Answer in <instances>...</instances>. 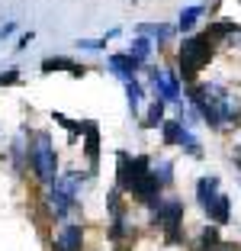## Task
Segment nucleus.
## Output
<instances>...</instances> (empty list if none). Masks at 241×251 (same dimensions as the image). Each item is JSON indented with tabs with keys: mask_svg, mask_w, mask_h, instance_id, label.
Returning a JSON list of instances; mask_svg holds the SVG:
<instances>
[{
	"mask_svg": "<svg viewBox=\"0 0 241 251\" xmlns=\"http://www.w3.org/2000/svg\"><path fill=\"white\" fill-rule=\"evenodd\" d=\"M116 180H119V190L132 193L142 203H154L161 197V184L154 177V164L145 155L132 158L129 151H116Z\"/></svg>",
	"mask_w": 241,
	"mask_h": 251,
	"instance_id": "f257e3e1",
	"label": "nucleus"
},
{
	"mask_svg": "<svg viewBox=\"0 0 241 251\" xmlns=\"http://www.w3.org/2000/svg\"><path fill=\"white\" fill-rule=\"evenodd\" d=\"M148 209H151V219L158 222L161 229H164V235H168V242H180V222H183V200H154V203H148Z\"/></svg>",
	"mask_w": 241,
	"mask_h": 251,
	"instance_id": "0eeeda50",
	"label": "nucleus"
},
{
	"mask_svg": "<svg viewBox=\"0 0 241 251\" xmlns=\"http://www.w3.org/2000/svg\"><path fill=\"white\" fill-rule=\"evenodd\" d=\"M219 242H222L219 226H216V222H212V226H206V229H203V235H199V245H203V248H216Z\"/></svg>",
	"mask_w": 241,
	"mask_h": 251,
	"instance_id": "4be33fe9",
	"label": "nucleus"
},
{
	"mask_svg": "<svg viewBox=\"0 0 241 251\" xmlns=\"http://www.w3.org/2000/svg\"><path fill=\"white\" fill-rule=\"evenodd\" d=\"M174 29L177 26H164V23H142V26H135V32L139 36H148L151 42H158V45H164V42H170V36H174Z\"/></svg>",
	"mask_w": 241,
	"mask_h": 251,
	"instance_id": "ddd939ff",
	"label": "nucleus"
},
{
	"mask_svg": "<svg viewBox=\"0 0 241 251\" xmlns=\"http://www.w3.org/2000/svg\"><path fill=\"white\" fill-rule=\"evenodd\" d=\"M209 251H241V248H238V245H225V242H219L216 248H209Z\"/></svg>",
	"mask_w": 241,
	"mask_h": 251,
	"instance_id": "a878e982",
	"label": "nucleus"
},
{
	"mask_svg": "<svg viewBox=\"0 0 241 251\" xmlns=\"http://www.w3.org/2000/svg\"><path fill=\"white\" fill-rule=\"evenodd\" d=\"M151 49H154V42H151L148 36H135V39L129 42V49H125V52L139 61V65H145V61L151 58Z\"/></svg>",
	"mask_w": 241,
	"mask_h": 251,
	"instance_id": "dca6fc26",
	"label": "nucleus"
},
{
	"mask_svg": "<svg viewBox=\"0 0 241 251\" xmlns=\"http://www.w3.org/2000/svg\"><path fill=\"white\" fill-rule=\"evenodd\" d=\"M151 94L158 100H168V103H180L183 90H180V77L174 71H151V81H148Z\"/></svg>",
	"mask_w": 241,
	"mask_h": 251,
	"instance_id": "6e6552de",
	"label": "nucleus"
},
{
	"mask_svg": "<svg viewBox=\"0 0 241 251\" xmlns=\"http://www.w3.org/2000/svg\"><path fill=\"white\" fill-rule=\"evenodd\" d=\"M106 68L113 71V77H119V81L125 84V81H135V74H139L142 65L132 58L129 52H113L110 58H106Z\"/></svg>",
	"mask_w": 241,
	"mask_h": 251,
	"instance_id": "1a4fd4ad",
	"label": "nucleus"
},
{
	"mask_svg": "<svg viewBox=\"0 0 241 251\" xmlns=\"http://www.w3.org/2000/svg\"><path fill=\"white\" fill-rule=\"evenodd\" d=\"M196 200H199V206H203V213L209 216V222L225 226V222L232 219V200L222 190V180L216 177V174L196 180Z\"/></svg>",
	"mask_w": 241,
	"mask_h": 251,
	"instance_id": "f03ea898",
	"label": "nucleus"
},
{
	"mask_svg": "<svg viewBox=\"0 0 241 251\" xmlns=\"http://www.w3.org/2000/svg\"><path fill=\"white\" fill-rule=\"evenodd\" d=\"M42 71L48 74V71H68V74H74V77H84L87 74V68L84 65H74L71 58H45L42 61Z\"/></svg>",
	"mask_w": 241,
	"mask_h": 251,
	"instance_id": "2eb2a0df",
	"label": "nucleus"
},
{
	"mask_svg": "<svg viewBox=\"0 0 241 251\" xmlns=\"http://www.w3.org/2000/svg\"><path fill=\"white\" fill-rule=\"evenodd\" d=\"M20 81V71H16V68H10V71H0V87H3V84H16Z\"/></svg>",
	"mask_w": 241,
	"mask_h": 251,
	"instance_id": "5701e85b",
	"label": "nucleus"
},
{
	"mask_svg": "<svg viewBox=\"0 0 241 251\" xmlns=\"http://www.w3.org/2000/svg\"><path fill=\"white\" fill-rule=\"evenodd\" d=\"M13 32H16V23H13V20H7L3 26H0V42H7V39L13 36Z\"/></svg>",
	"mask_w": 241,
	"mask_h": 251,
	"instance_id": "b1692460",
	"label": "nucleus"
},
{
	"mask_svg": "<svg viewBox=\"0 0 241 251\" xmlns=\"http://www.w3.org/2000/svg\"><path fill=\"white\" fill-rule=\"evenodd\" d=\"M190 135V126H183L180 119H164V126H161V139H164V145H183V139Z\"/></svg>",
	"mask_w": 241,
	"mask_h": 251,
	"instance_id": "f8f14e48",
	"label": "nucleus"
},
{
	"mask_svg": "<svg viewBox=\"0 0 241 251\" xmlns=\"http://www.w3.org/2000/svg\"><path fill=\"white\" fill-rule=\"evenodd\" d=\"M29 168L36 171V177L42 180L45 187H51L58 180V155H55V145H51L48 132H39L36 142L29 148Z\"/></svg>",
	"mask_w": 241,
	"mask_h": 251,
	"instance_id": "423d86ee",
	"label": "nucleus"
},
{
	"mask_svg": "<svg viewBox=\"0 0 241 251\" xmlns=\"http://www.w3.org/2000/svg\"><path fill=\"white\" fill-rule=\"evenodd\" d=\"M212 42L216 39L206 32V36H187L180 45V71L187 81H193L199 71L212 61Z\"/></svg>",
	"mask_w": 241,
	"mask_h": 251,
	"instance_id": "39448f33",
	"label": "nucleus"
},
{
	"mask_svg": "<svg viewBox=\"0 0 241 251\" xmlns=\"http://www.w3.org/2000/svg\"><path fill=\"white\" fill-rule=\"evenodd\" d=\"M219 90V100H222V116H225V126H238L241 123V97L228 94L222 84H216Z\"/></svg>",
	"mask_w": 241,
	"mask_h": 251,
	"instance_id": "9d476101",
	"label": "nucleus"
},
{
	"mask_svg": "<svg viewBox=\"0 0 241 251\" xmlns=\"http://www.w3.org/2000/svg\"><path fill=\"white\" fill-rule=\"evenodd\" d=\"M203 13H206V7H203V3L183 7V10H180V20H177V29H180V32H190L193 26L199 23V16H203Z\"/></svg>",
	"mask_w": 241,
	"mask_h": 251,
	"instance_id": "a211bd4d",
	"label": "nucleus"
},
{
	"mask_svg": "<svg viewBox=\"0 0 241 251\" xmlns=\"http://www.w3.org/2000/svg\"><path fill=\"white\" fill-rule=\"evenodd\" d=\"M96 126L87 123V142H84V151H87V161H90V171H96V155H100V148H96Z\"/></svg>",
	"mask_w": 241,
	"mask_h": 251,
	"instance_id": "6ab92c4d",
	"label": "nucleus"
},
{
	"mask_svg": "<svg viewBox=\"0 0 241 251\" xmlns=\"http://www.w3.org/2000/svg\"><path fill=\"white\" fill-rule=\"evenodd\" d=\"M116 36H122V29H110L106 36H100V39H77V49H106V42L110 39H116Z\"/></svg>",
	"mask_w": 241,
	"mask_h": 251,
	"instance_id": "412c9836",
	"label": "nucleus"
},
{
	"mask_svg": "<svg viewBox=\"0 0 241 251\" xmlns=\"http://www.w3.org/2000/svg\"><path fill=\"white\" fill-rule=\"evenodd\" d=\"M164 103H168V100H158V97L148 103V116H142V129H158V126H164Z\"/></svg>",
	"mask_w": 241,
	"mask_h": 251,
	"instance_id": "f3484780",
	"label": "nucleus"
},
{
	"mask_svg": "<svg viewBox=\"0 0 241 251\" xmlns=\"http://www.w3.org/2000/svg\"><path fill=\"white\" fill-rule=\"evenodd\" d=\"M32 36H36V32H32V29H29V32H26V36H23V39H20V42H16V52H23V49H26V45H29V42H32Z\"/></svg>",
	"mask_w": 241,
	"mask_h": 251,
	"instance_id": "393cba45",
	"label": "nucleus"
},
{
	"mask_svg": "<svg viewBox=\"0 0 241 251\" xmlns=\"http://www.w3.org/2000/svg\"><path fill=\"white\" fill-rule=\"evenodd\" d=\"M187 100L193 103V110L199 113L203 123H209V129L222 132V126H225V116H222V100H219V90L216 84H193Z\"/></svg>",
	"mask_w": 241,
	"mask_h": 251,
	"instance_id": "20e7f679",
	"label": "nucleus"
},
{
	"mask_svg": "<svg viewBox=\"0 0 241 251\" xmlns=\"http://www.w3.org/2000/svg\"><path fill=\"white\" fill-rule=\"evenodd\" d=\"M80 245H84V229L80 226H65L55 235V251H80Z\"/></svg>",
	"mask_w": 241,
	"mask_h": 251,
	"instance_id": "9b49d317",
	"label": "nucleus"
},
{
	"mask_svg": "<svg viewBox=\"0 0 241 251\" xmlns=\"http://www.w3.org/2000/svg\"><path fill=\"white\" fill-rule=\"evenodd\" d=\"M125 100H129V110L132 116H139L142 119V106H145V87H142L139 81H125Z\"/></svg>",
	"mask_w": 241,
	"mask_h": 251,
	"instance_id": "4468645a",
	"label": "nucleus"
},
{
	"mask_svg": "<svg viewBox=\"0 0 241 251\" xmlns=\"http://www.w3.org/2000/svg\"><path fill=\"white\" fill-rule=\"evenodd\" d=\"M84 174L77 171H68L65 177H58L55 184L48 187V206L55 213V219H68V216L77 209V190L84 187Z\"/></svg>",
	"mask_w": 241,
	"mask_h": 251,
	"instance_id": "7ed1b4c3",
	"label": "nucleus"
},
{
	"mask_svg": "<svg viewBox=\"0 0 241 251\" xmlns=\"http://www.w3.org/2000/svg\"><path fill=\"white\" fill-rule=\"evenodd\" d=\"M154 177H158L161 187H170L174 184V161H168V158L154 161Z\"/></svg>",
	"mask_w": 241,
	"mask_h": 251,
	"instance_id": "aec40b11",
	"label": "nucleus"
}]
</instances>
